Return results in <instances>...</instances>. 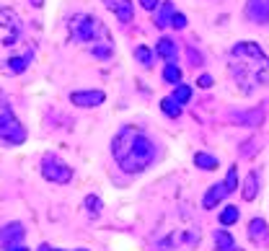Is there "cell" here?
<instances>
[{
    "label": "cell",
    "mask_w": 269,
    "mask_h": 251,
    "mask_svg": "<svg viewBox=\"0 0 269 251\" xmlns=\"http://www.w3.org/2000/svg\"><path fill=\"white\" fill-rule=\"evenodd\" d=\"M189 60H192V65H194V67H197V65H202V55H199V52H194L192 47H189Z\"/></svg>",
    "instance_id": "f1b7e54d"
},
{
    "label": "cell",
    "mask_w": 269,
    "mask_h": 251,
    "mask_svg": "<svg viewBox=\"0 0 269 251\" xmlns=\"http://www.w3.org/2000/svg\"><path fill=\"white\" fill-rule=\"evenodd\" d=\"M67 29H70V36L80 44L88 41H96V36H106V29L101 26V21L94 16H85V13H75L70 21H67Z\"/></svg>",
    "instance_id": "277c9868"
},
{
    "label": "cell",
    "mask_w": 269,
    "mask_h": 251,
    "mask_svg": "<svg viewBox=\"0 0 269 251\" xmlns=\"http://www.w3.org/2000/svg\"><path fill=\"white\" fill-rule=\"evenodd\" d=\"M78 251H85V248H78Z\"/></svg>",
    "instance_id": "836d02e7"
},
{
    "label": "cell",
    "mask_w": 269,
    "mask_h": 251,
    "mask_svg": "<svg viewBox=\"0 0 269 251\" xmlns=\"http://www.w3.org/2000/svg\"><path fill=\"white\" fill-rule=\"evenodd\" d=\"M238 122H246L249 127H254V124H259L261 122V111H251V114H241L238 117Z\"/></svg>",
    "instance_id": "484cf974"
},
{
    "label": "cell",
    "mask_w": 269,
    "mask_h": 251,
    "mask_svg": "<svg viewBox=\"0 0 269 251\" xmlns=\"http://www.w3.org/2000/svg\"><path fill=\"white\" fill-rule=\"evenodd\" d=\"M161 109L168 114L171 119H176L178 114H182V104H178V101H173V96H171V99H163V101H161Z\"/></svg>",
    "instance_id": "d6986e66"
},
{
    "label": "cell",
    "mask_w": 269,
    "mask_h": 251,
    "mask_svg": "<svg viewBox=\"0 0 269 251\" xmlns=\"http://www.w3.org/2000/svg\"><path fill=\"white\" fill-rule=\"evenodd\" d=\"M215 246H217V251H233L236 241L228 231H215Z\"/></svg>",
    "instance_id": "e0dca14e"
},
{
    "label": "cell",
    "mask_w": 269,
    "mask_h": 251,
    "mask_svg": "<svg viewBox=\"0 0 269 251\" xmlns=\"http://www.w3.org/2000/svg\"><path fill=\"white\" fill-rule=\"evenodd\" d=\"M134 60H138L140 65H145V67H150L153 65V52L148 47H138L134 50Z\"/></svg>",
    "instance_id": "7402d4cb"
},
{
    "label": "cell",
    "mask_w": 269,
    "mask_h": 251,
    "mask_svg": "<svg viewBox=\"0 0 269 251\" xmlns=\"http://www.w3.org/2000/svg\"><path fill=\"white\" fill-rule=\"evenodd\" d=\"M8 251H29V248H26V246H11Z\"/></svg>",
    "instance_id": "4dcf8cb0"
},
{
    "label": "cell",
    "mask_w": 269,
    "mask_h": 251,
    "mask_svg": "<svg viewBox=\"0 0 269 251\" xmlns=\"http://www.w3.org/2000/svg\"><path fill=\"white\" fill-rule=\"evenodd\" d=\"M199 228L194 225H187V228H176V231H171L158 246L161 251H194L197 243H199Z\"/></svg>",
    "instance_id": "8992f818"
},
{
    "label": "cell",
    "mask_w": 269,
    "mask_h": 251,
    "mask_svg": "<svg viewBox=\"0 0 269 251\" xmlns=\"http://www.w3.org/2000/svg\"><path fill=\"white\" fill-rule=\"evenodd\" d=\"M194 163H197L199 169H205V171H215V169H217V158H212V155H207V153H197V155H194Z\"/></svg>",
    "instance_id": "ac0fdd59"
},
{
    "label": "cell",
    "mask_w": 269,
    "mask_h": 251,
    "mask_svg": "<svg viewBox=\"0 0 269 251\" xmlns=\"http://www.w3.org/2000/svg\"><path fill=\"white\" fill-rule=\"evenodd\" d=\"M226 194H231L228 187H226V181H222V184H215V187L205 194V199H202V207H205V210H212L217 202H222V197H226Z\"/></svg>",
    "instance_id": "8fae6325"
},
{
    "label": "cell",
    "mask_w": 269,
    "mask_h": 251,
    "mask_svg": "<svg viewBox=\"0 0 269 251\" xmlns=\"http://www.w3.org/2000/svg\"><path fill=\"white\" fill-rule=\"evenodd\" d=\"M246 16H249L254 24H269V0H249Z\"/></svg>",
    "instance_id": "9c48e42d"
},
{
    "label": "cell",
    "mask_w": 269,
    "mask_h": 251,
    "mask_svg": "<svg viewBox=\"0 0 269 251\" xmlns=\"http://www.w3.org/2000/svg\"><path fill=\"white\" fill-rule=\"evenodd\" d=\"M106 6L117 13V18L122 21V24L132 21V0H106Z\"/></svg>",
    "instance_id": "7c38bea8"
},
{
    "label": "cell",
    "mask_w": 269,
    "mask_h": 251,
    "mask_svg": "<svg viewBox=\"0 0 269 251\" xmlns=\"http://www.w3.org/2000/svg\"><path fill=\"white\" fill-rule=\"evenodd\" d=\"M231 75L236 78L241 94L269 86V57L254 41H238L231 50Z\"/></svg>",
    "instance_id": "6da1fadb"
},
{
    "label": "cell",
    "mask_w": 269,
    "mask_h": 251,
    "mask_svg": "<svg viewBox=\"0 0 269 251\" xmlns=\"http://www.w3.org/2000/svg\"><path fill=\"white\" fill-rule=\"evenodd\" d=\"M256 192H259V174L251 171L249 176H246V181H243V199L246 202L256 199Z\"/></svg>",
    "instance_id": "2e32d148"
},
{
    "label": "cell",
    "mask_w": 269,
    "mask_h": 251,
    "mask_svg": "<svg viewBox=\"0 0 269 251\" xmlns=\"http://www.w3.org/2000/svg\"><path fill=\"white\" fill-rule=\"evenodd\" d=\"M26 140V130L16 119V114L11 111L8 104H0V143L3 145H21Z\"/></svg>",
    "instance_id": "5b68a950"
},
{
    "label": "cell",
    "mask_w": 269,
    "mask_h": 251,
    "mask_svg": "<svg viewBox=\"0 0 269 251\" xmlns=\"http://www.w3.org/2000/svg\"><path fill=\"white\" fill-rule=\"evenodd\" d=\"M21 238H24V225L21 223H11L6 228H0V246L11 248L13 243H18Z\"/></svg>",
    "instance_id": "30bf717a"
},
{
    "label": "cell",
    "mask_w": 269,
    "mask_h": 251,
    "mask_svg": "<svg viewBox=\"0 0 269 251\" xmlns=\"http://www.w3.org/2000/svg\"><path fill=\"white\" fill-rule=\"evenodd\" d=\"M52 251H62V248H52Z\"/></svg>",
    "instance_id": "d6a6232c"
},
{
    "label": "cell",
    "mask_w": 269,
    "mask_h": 251,
    "mask_svg": "<svg viewBox=\"0 0 269 251\" xmlns=\"http://www.w3.org/2000/svg\"><path fill=\"white\" fill-rule=\"evenodd\" d=\"M173 3H168V0H166V3H161L158 6V13H155V26H158V29H166L168 24H171V18H173Z\"/></svg>",
    "instance_id": "4fadbf2b"
},
{
    "label": "cell",
    "mask_w": 269,
    "mask_h": 251,
    "mask_svg": "<svg viewBox=\"0 0 269 251\" xmlns=\"http://www.w3.org/2000/svg\"><path fill=\"white\" fill-rule=\"evenodd\" d=\"M197 86H199V88H210V86H212V78H210V75H202V78L197 80Z\"/></svg>",
    "instance_id": "f546056e"
},
{
    "label": "cell",
    "mask_w": 269,
    "mask_h": 251,
    "mask_svg": "<svg viewBox=\"0 0 269 251\" xmlns=\"http://www.w3.org/2000/svg\"><path fill=\"white\" fill-rule=\"evenodd\" d=\"M155 55L163 57L166 62H176V41H171V39H161L158 44H155Z\"/></svg>",
    "instance_id": "5bb4252c"
},
{
    "label": "cell",
    "mask_w": 269,
    "mask_h": 251,
    "mask_svg": "<svg viewBox=\"0 0 269 251\" xmlns=\"http://www.w3.org/2000/svg\"><path fill=\"white\" fill-rule=\"evenodd\" d=\"M163 78L168 80V83H178V80H182V70H178V67H176V62H168L166 65V70H163Z\"/></svg>",
    "instance_id": "ffe728a7"
},
{
    "label": "cell",
    "mask_w": 269,
    "mask_h": 251,
    "mask_svg": "<svg viewBox=\"0 0 269 251\" xmlns=\"http://www.w3.org/2000/svg\"><path fill=\"white\" fill-rule=\"evenodd\" d=\"M111 153H114V158H117V163L122 166V171H127V174H140V171H145L155 161L153 140L140 127H134V124H124L114 135Z\"/></svg>",
    "instance_id": "7a4b0ae2"
},
{
    "label": "cell",
    "mask_w": 269,
    "mask_h": 251,
    "mask_svg": "<svg viewBox=\"0 0 269 251\" xmlns=\"http://www.w3.org/2000/svg\"><path fill=\"white\" fill-rule=\"evenodd\" d=\"M236 220H238V207H236V204H231V207H226L220 213V223L222 225H233Z\"/></svg>",
    "instance_id": "44dd1931"
},
{
    "label": "cell",
    "mask_w": 269,
    "mask_h": 251,
    "mask_svg": "<svg viewBox=\"0 0 269 251\" xmlns=\"http://www.w3.org/2000/svg\"><path fill=\"white\" fill-rule=\"evenodd\" d=\"M41 176L47 181H55V184H67V181H73V169L57 161V158H44Z\"/></svg>",
    "instance_id": "52a82bcc"
},
{
    "label": "cell",
    "mask_w": 269,
    "mask_h": 251,
    "mask_svg": "<svg viewBox=\"0 0 269 251\" xmlns=\"http://www.w3.org/2000/svg\"><path fill=\"white\" fill-rule=\"evenodd\" d=\"M171 26H173V29H184V26H187V16H184V13H173Z\"/></svg>",
    "instance_id": "4316f807"
},
{
    "label": "cell",
    "mask_w": 269,
    "mask_h": 251,
    "mask_svg": "<svg viewBox=\"0 0 269 251\" xmlns=\"http://www.w3.org/2000/svg\"><path fill=\"white\" fill-rule=\"evenodd\" d=\"M21 55L34 57V50L24 47V29L18 16L11 8H0V70L6 73L8 62Z\"/></svg>",
    "instance_id": "3957f363"
},
{
    "label": "cell",
    "mask_w": 269,
    "mask_h": 251,
    "mask_svg": "<svg viewBox=\"0 0 269 251\" xmlns=\"http://www.w3.org/2000/svg\"><path fill=\"white\" fill-rule=\"evenodd\" d=\"M249 236H251V241H266L269 238V231H266V223L261 220V218H254L251 223H249Z\"/></svg>",
    "instance_id": "9a60e30c"
},
{
    "label": "cell",
    "mask_w": 269,
    "mask_h": 251,
    "mask_svg": "<svg viewBox=\"0 0 269 251\" xmlns=\"http://www.w3.org/2000/svg\"><path fill=\"white\" fill-rule=\"evenodd\" d=\"M85 207H88V213H91V215L96 218V215L101 213V199H99V197H94V194H91V197H85Z\"/></svg>",
    "instance_id": "cb8c5ba5"
},
{
    "label": "cell",
    "mask_w": 269,
    "mask_h": 251,
    "mask_svg": "<svg viewBox=\"0 0 269 251\" xmlns=\"http://www.w3.org/2000/svg\"><path fill=\"white\" fill-rule=\"evenodd\" d=\"M39 251H52V248H50L47 243H41V246H39Z\"/></svg>",
    "instance_id": "1f68e13d"
},
{
    "label": "cell",
    "mask_w": 269,
    "mask_h": 251,
    "mask_svg": "<svg viewBox=\"0 0 269 251\" xmlns=\"http://www.w3.org/2000/svg\"><path fill=\"white\" fill-rule=\"evenodd\" d=\"M104 91H75V94H70V101L75 106H83V109H91V106H99L104 104Z\"/></svg>",
    "instance_id": "ba28073f"
},
{
    "label": "cell",
    "mask_w": 269,
    "mask_h": 251,
    "mask_svg": "<svg viewBox=\"0 0 269 251\" xmlns=\"http://www.w3.org/2000/svg\"><path fill=\"white\" fill-rule=\"evenodd\" d=\"M226 187H228V192H236L238 189V169L233 166L231 171H228V176H226Z\"/></svg>",
    "instance_id": "d4e9b609"
},
{
    "label": "cell",
    "mask_w": 269,
    "mask_h": 251,
    "mask_svg": "<svg viewBox=\"0 0 269 251\" xmlns=\"http://www.w3.org/2000/svg\"><path fill=\"white\" fill-rule=\"evenodd\" d=\"M192 99V88L189 86H178L176 91H173V101H178V104H187Z\"/></svg>",
    "instance_id": "603a6c76"
},
{
    "label": "cell",
    "mask_w": 269,
    "mask_h": 251,
    "mask_svg": "<svg viewBox=\"0 0 269 251\" xmlns=\"http://www.w3.org/2000/svg\"><path fill=\"white\" fill-rule=\"evenodd\" d=\"M140 6H143L145 11H155V8L161 6V0H140Z\"/></svg>",
    "instance_id": "83f0119b"
}]
</instances>
